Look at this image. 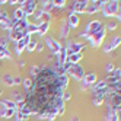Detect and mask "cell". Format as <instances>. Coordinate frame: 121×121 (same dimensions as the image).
Here are the masks:
<instances>
[{
	"mask_svg": "<svg viewBox=\"0 0 121 121\" xmlns=\"http://www.w3.org/2000/svg\"><path fill=\"white\" fill-rule=\"evenodd\" d=\"M102 28H105V26H104V25H102L99 21H92V22H89L88 25H86V29H85V32L80 34V37H82V38H86V39H89L92 35H95L96 32H99Z\"/></svg>",
	"mask_w": 121,
	"mask_h": 121,
	"instance_id": "1",
	"label": "cell"
},
{
	"mask_svg": "<svg viewBox=\"0 0 121 121\" xmlns=\"http://www.w3.org/2000/svg\"><path fill=\"white\" fill-rule=\"evenodd\" d=\"M101 10L104 12V16H105V18L115 16L117 12L120 10V2H117V0H112V2H104Z\"/></svg>",
	"mask_w": 121,
	"mask_h": 121,
	"instance_id": "2",
	"label": "cell"
},
{
	"mask_svg": "<svg viewBox=\"0 0 121 121\" xmlns=\"http://www.w3.org/2000/svg\"><path fill=\"white\" fill-rule=\"evenodd\" d=\"M67 77H74L76 80H82L83 76H85V72H83V67L79 66V64H72L70 67L66 70L64 73Z\"/></svg>",
	"mask_w": 121,
	"mask_h": 121,
	"instance_id": "3",
	"label": "cell"
},
{
	"mask_svg": "<svg viewBox=\"0 0 121 121\" xmlns=\"http://www.w3.org/2000/svg\"><path fill=\"white\" fill-rule=\"evenodd\" d=\"M22 4V10L25 13V18H28L29 15H34V12L37 10V2L35 0H28V2H18Z\"/></svg>",
	"mask_w": 121,
	"mask_h": 121,
	"instance_id": "4",
	"label": "cell"
},
{
	"mask_svg": "<svg viewBox=\"0 0 121 121\" xmlns=\"http://www.w3.org/2000/svg\"><path fill=\"white\" fill-rule=\"evenodd\" d=\"M44 41H45V44L48 45V50H51V53H53V54H58V51L61 50V44H60L57 39L51 38V37H45Z\"/></svg>",
	"mask_w": 121,
	"mask_h": 121,
	"instance_id": "5",
	"label": "cell"
},
{
	"mask_svg": "<svg viewBox=\"0 0 121 121\" xmlns=\"http://www.w3.org/2000/svg\"><path fill=\"white\" fill-rule=\"evenodd\" d=\"M105 34H107L105 28H102V29H101L99 32H96V34H95V35H92V37L89 38V41H91L92 47H99V45L102 44L104 38H105Z\"/></svg>",
	"mask_w": 121,
	"mask_h": 121,
	"instance_id": "6",
	"label": "cell"
},
{
	"mask_svg": "<svg viewBox=\"0 0 121 121\" xmlns=\"http://www.w3.org/2000/svg\"><path fill=\"white\" fill-rule=\"evenodd\" d=\"M95 82H96V73H88V74H85L83 79H82V86H80V89H82V91H86V89H88L89 86H92Z\"/></svg>",
	"mask_w": 121,
	"mask_h": 121,
	"instance_id": "7",
	"label": "cell"
},
{
	"mask_svg": "<svg viewBox=\"0 0 121 121\" xmlns=\"http://www.w3.org/2000/svg\"><path fill=\"white\" fill-rule=\"evenodd\" d=\"M29 41H31V35H25L21 41L16 42V47H15V53H16V56H21V54H22V51L26 48V45L29 44Z\"/></svg>",
	"mask_w": 121,
	"mask_h": 121,
	"instance_id": "8",
	"label": "cell"
},
{
	"mask_svg": "<svg viewBox=\"0 0 121 121\" xmlns=\"http://www.w3.org/2000/svg\"><path fill=\"white\" fill-rule=\"evenodd\" d=\"M83 48H85V45L82 42H72V44H69L66 47V53H67V56L77 54V53H80V50H83Z\"/></svg>",
	"mask_w": 121,
	"mask_h": 121,
	"instance_id": "9",
	"label": "cell"
},
{
	"mask_svg": "<svg viewBox=\"0 0 121 121\" xmlns=\"http://www.w3.org/2000/svg\"><path fill=\"white\" fill-rule=\"evenodd\" d=\"M102 3H104V2H88V6H86L85 13H89V15L96 13L98 10H101Z\"/></svg>",
	"mask_w": 121,
	"mask_h": 121,
	"instance_id": "10",
	"label": "cell"
},
{
	"mask_svg": "<svg viewBox=\"0 0 121 121\" xmlns=\"http://www.w3.org/2000/svg\"><path fill=\"white\" fill-rule=\"evenodd\" d=\"M120 76H121V70H120V67H118V69H114V70L111 72V74L105 79L107 85H111V83H117V82H120Z\"/></svg>",
	"mask_w": 121,
	"mask_h": 121,
	"instance_id": "11",
	"label": "cell"
},
{
	"mask_svg": "<svg viewBox=\"0 0 121 121\" xmlns=\"http://www.w3.org/2000/svg\"><path fill=\"white\" fill-rule=\"evenodd\" d=\"M105 89H107V88H105ZM105 89H104V91H99V92H95V96H93V105L99 107V105H102V104H104V101H105V96H107Z\"/></svg>",
	"mask_w": 121,
	"mask_h": 121,
	"instance_id": "12",
	"label": "cell"
},
{
	"mask_svg": "<svg viewBox=\"0 0 121 121\" xmlns=\"http://www.w3.org/2000/svg\"><path fill=\"white\" fill-rule=\"evenodd\" d=\"M79 16H77L76 13H73V12H70V15L67 16V21H66V23L69 25V28H77V25H79Z\"/></svg>",
	"mask_w": 121,
	"mask_h": 121,
	"instance_id": "13",
	"label": "cell"
},
{
	"mask_svg": "<svg viewBox=\"0 0 121 121\" xmlns=\"http://www.w3.org/2000/svg\"><path fill=\"white\" fill-rule=\"evenodd\" d=\"M28 19L26 18H23V19H21L19 22H16V23H13V26H12V32H16V31H26V26H28Z\"/></svg>",
	"mask_w": 121,
	"mask_h": 121,
	"instance_id": "14",
	"label": "cell"
},
{
	"mask_svg": "<svg viewBox=\"0 0 121 121\" xmlns=\"http://www.w3.org/2000/svg\"><path fill=\"white\" fill-rule=\"evenodd\" d=\"M86 6H88V2H74L72 6V12L73 13H83L86 10Z\"/></svg>",
	"mask_w": 121,
	"mask_h": 121,
	"instance_id": "15",
	"label": "cell"
},
{
	"mask_svg": "<svg viewBox=\"0 0 121 121\" xmlns=\"http://www.w3.org/2000/svg\"><path fill=\"white\" fill-rule=\"evenodd\" d=\"M121 44V38L120 37H114L111 39V42L108 45H105V48H104V51H105V53H109V51H112V50H115L118 45Z\"/></svg>",
	"mask_w": 121,
	"mask_h": 121,
	"instance_id": "16",
	"label": "cell"
},
{
	"mask_svg": "<svg viewBox=\"0 0 121 121\" xmlns=\"http://www.w3.org/2000/svg\"><path fill=\"white\" fill-rule=\"evenodd\" d=\"M66 58H67L66 47H61V50H60V51H58V54H57V66H58V67H61L63 63L66 61Z\"/></svg>",
	"mask_w": 121,
	"mask_h": 121,
	"instance_id": "17",
	"label": "cell"
},
{
	"mask_svg": "<svg viewBox=\"0 0 121 121\" xmlns=\"http://www.w3.org/2000/svg\"><path fill=\"white\" fill-rule=\"evenodd\" d=\"M57 83H58V86H60V89H61L63 92H66V88H67V85H69V77H67L66 74L58 76Z\"/></svg>",
	"mask_w": 121,
	"mask_h": 121,
	"instance_id": "18",
	"label": "cell"
},
{
	"mask_svg": "<svg viewBox=\"0 0 121 121\" xmlns=\"http://www.w3.org/2000/svg\"><path fill=\"white\" fill-rule=\"evenodd\" d=\"M25 18V13H23V10H22V7H19V9H16L15 10V13H13V18L10 19L13 23H16V22H19L21 19H23Z\"/></svg>",
	"mask_w": 121,
	"mask_h": 121,
	"instance_id": "19",
	"label": "cell"
},
{
	"mask_svg": "<svg viewBox=\"0 0 121 121\" xmlns=\"http://www.w3.org/2000/svg\"><path fill=\"white\" fill-rule=\"evenodd\" d=\"M82 60V53H77V54H72V56H67L66 61H69L70 64H77Z\"/></svg>",
	"mask_w": 121,
	"mask_h": 121,
	"instance_id": "20",
	"label": "cell"
},
{
	"mask_svg": "<svg viewBox=\"0 0 121 121\" xmlns=\"http://www.w3.org/2000/svg\"><path fill=\"white\" fill-rule=\"evenodd\" d=\"M0 105L9 109H18L16 108V102H13L12 99H0Z\"/></svg>",
	"mask_w": 121,
	"mask_h": 121,
	"instance_id": "21",
	"label": "cell"
},
{
	"mask_svg": "<svg viewBox=\"0 0 121 121\" xmlns=\"http://www.w3.org/2000/svg\"><path fill=\"white\" fill-rule=\"evenodd\" d=\"M107 82L105 80H101V82H98V83H95V85H92V86H89V88L93 91V92H99V91H104L107 88Z\"/></svg>",
	"mask_w": 121,
	"mask_h": 121,
	"instance_id": "22",
	"label": "cell"
},
{
	"mask_svg": "<svg viewBox=\"0 0 121 121\" xmlns=\"http://www.w3.org/2000/svg\"><path fill=\"white\" fill-rule=\"evenodd\" d=\"M48 28H50V22H41V23L38 25V34H39L41 37H45Z\"/></svg>",
	"mask_w": 121,
	"mask_h": 121,
	"instance_id": "23",
	"label": "cell"
},
{
	"mask_svg": "<svg viewBox=\"0 0 121 121\" xmlns=\"http://www.w3.org/2000/svg\"><path fill=\"white\" fill-rule=\"evenodd\" d=\"M0 58H9V60L13 58V56L7 51V47L4 45H0Z\"/></svg>",
	"mask_w": 121,
	"mask_h": 121,
	"instance_id": "24",
	"label": "cell"
},
{
	"mask_svg": "<svg viewBox=\"0 0 121 121\" xmlns=\"http://www.w3.org/2000/svg\"><path fill=\"white\" fill-rule=\"evenodd\" d=\"M69 32H70V28H69V25L66 22L61 23V26H60V35H61L63 38H67L69 37Z\"/></svg>",
	"mask_w": 121,
	"mask_h": 121,
	"instance_id": "25",
	"label": "cell"
},
{
	"mask_svg": "<svg viewBox=\"0 0 121 121\" xmlns=\"http://www.w3.org/2000/svg\"><path fill=\"white\" fill-rule=\"evenodd\" d=\"M53 9V2H42V12L45 13H50V10Z\"/></svg>",
	"mask_w": 121,
	"mask_h": 121,
	"instance_id": "26",
	"label": "cell"
},
{
	"mask_svg": "<svg viewBox=\"0 0 121 121\" xmlns=\"http://www.w3.org/2000/svg\"><path fill=\"white\" fill-rule=\"evenodd\" d=\"M34 32H38V25L28 23V26H26V34H28V35H31V34H34Z\"/></svg>",
	"mask_w": 121,
	"mask_h": 121,
	"instance_id": "27",
	"label": "cell"
},
{
	"mask_svg": "<svg viewBox=\"0 0 121 121\" xmlns=\"http://www.w3.org/2000/svg\"><path fill=\"white\" fill-rule=\"evenodd\" d=\"M22 86L25 91H29L32 88V80L31 79H22Z\"/></svg>",
	"mask_w": 121,
	"mask_h": 121,
	"instance_id": "28",
	"label": "cell"
},
{
	"mask_svg": "<svg viewBox=\"0 0 121 121\" xmlns=\"http://www.w3.org/2000/svg\"><path fill=\"white\" fill-rule=\"evenodd\" d=\"M105 121H120V117H118L117 114H114V112H108Z\"/></svg>",
	"mask_w": 121,
	"mask_h": 121,
	"instance_id": "29",
	"label": "cell"
},
{
	"mask_svg": "<svg viewBox=\"0 0 121 121\" xmlns=\"http://www.w3.org/2000/svg\"><path fill=\"white\" fill-rule=\"evenodd\" d=\"M39 70H41V67H38V66H32V67H31V76H32V77H37L38 73H39Z\"/></svg>",
	"mask_w": 121,
	"mask_h": 121,
	"instance_id": "30",
	"label": "cell"
},
{
	"mask_svg": "<svg viewBox=\"0 0 121 121\" xmlns=\"http://www.w3.org/2000/svg\"><path fill=\"white\" fill-rule=\"evenodd\" d=\"M66 0H54L53 2V7H64Z\"/></svg>",
	"mask_w": 121,
	"mask_h": 121,
	"instance_id": "31",
	"label": "cell"
},
{
	"mask_svg": "<svg viewBox=\"0 0 121 121\" xmlns=\"http://www.w3.org/2000/svg\"><path fill=\"white\" fill-rule=\"evenodd\" d=\"M35 45H37V42L35 41H29V44L26 45V48H25V50H28V51H35Z\"/></svg>",
	"mask_w": 121,
	"mask_h": 121,
	"instance_id": "32",
	"label": "cell"
},
{
	"mask_svg": "<svg viewBox=\"0 0 121 121\" xmlns=\"http://www.w3.org/2000/svg\"><path fill=\"white\" fill-rule=\"evenodd\" d=\"M10 18L7 16V13L6 12H0V23H3V22H6V21H9Z\"/></svg>",
	"mask_w": 121,
	"mask_h": 121,
	"instance_id": "33",
	"label": "cell"
},
{
	"mask_svg": "<svg viewBox=\"0 0 121 121\" xmlns=\"http://www.w3.org/2000/svg\"><path fill=\"white\" fill-rule=\"evenodd\" d=\"M4 82L9 85V86H13V77H12L10 74H6V76H4Z\"/></svg>",
	"mask_w": 121,
	"mask_h": 121,
	"instance_id": "34",
	"label": "cell"
},
{
	"mask_svg": "<svg viewBox=\"0 0 121 121\" xmlns=\"http://www.w3.org/2000/svg\"><path fill=\"white\" fill-rule=\"evenodd\" d=\"M72 98V95L69 93V92H63V96H61V99H63V102H66V101H69Z\"/></svg>",
	"mask_w": 121,
	"mask_h": 121,
	"instance_id": "35",
	"label": "cell"
},
{
	"mask_svg": "<svg viewBox=\"0 0 121 121\" xmlns=\"http://www.w3.org/2000/svg\"><path fill=\"white\" fill-rule=\"evenodd\" d=\"M22 83V77L21 76H15L13 77V85H21Z\"/></svg>",
	"mask_w": 121,
	"mask_h": 121,
	"instance_id": "36",
	"label": "cell"
},
{
	"mask_svg": "<svg viewBox=\"0 0 121 121\" xmlns=\"http://www.w3.org/2000/svg\"><path fill=\"white\" fill-rule=\"evenodd\" d=\"M107 26H108V29H109V31H114V29L117 28V22H109Z\"/></svg>",
	"mask_w": 121,
	"mask_h": 121,
	"instance_id": "37",
	"label": "cell"
},
{
	"mask_svg": "<svg viewBox=\"0 0 121 121\" xmlns=\"http://www.w3.org/2000/svg\"><path fill=\"white\" fill-rule=\"evenodd\" d=\"M112 70H114V66H112V64H111V63H109V64H108V66H107V73H111V72H112Z\"/></svg>",
	"mask_w": 121,
	"mask_h": 121,
	"instance_id": "38",
	"label": "cell"
},
{
	"mask_svg": "<svg viewBox=\"0 0 121 121\" xmlns=\"http://www.w3.org/2000/svg\"><path fill=\"white\" fill-rule=\"evenodd\" d=\"M35 50L38 51V53H39V51H42V44H37L35 45Z\"/></svg>",
	"mask_w": 121,
	"mask_h": 121,
	"instance_id": "39",
	"label": "cell"
},
{
	"mask_svg": "<svg viewBox=\"0 0 121 121\" xmlns=\"http://www.w3.org/2000/svg\"><path fill=\"white\" fill-rule=\"evenodd\" d=\"M70 121H79V117H77V115H73V117L70 118Z\"/></svg>",
	"mask_w": 121,
	"mask_h": 121,
	"instance_id": "40",
	"label": "cell"
},
{
	"mask_svg": "<svg viewBox=\"0 0 121 121\" xmlns=\"http://www.w3.org/2000/svg\"><path fill=\"white\" fill-rule=\"evenodd\" d=\"M2 92H3V89H0V95H2Z\"/></svg>",
	"mask_w": 121,
	"mask_h": 121,
	"instance_id": "41",
	"label": "cell"
}]
</instances>
